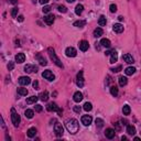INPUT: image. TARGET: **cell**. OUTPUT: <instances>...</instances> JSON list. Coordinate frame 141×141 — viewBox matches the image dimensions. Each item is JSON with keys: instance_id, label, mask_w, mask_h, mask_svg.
<instances>
[{"instance_id": "cell-1", "label": "cell", "mask_w": 141, "mask_h": 141, "mask_svg": "<svg viewBox=\"0 0 141 141\" xmlns=\"http://www.w3.org/2000/svg\"><path fill=\"white\" fill-rule=\"evenodd\" d=\"M65 126H66V129L69 130V132L72 133V135H75L79 130V123L76 119H69L65 123Z\"/></svg>"}, {"instance_id": "cell-2", "label": "cell", "mask_w": 141, "mask_h": 141, "mask_svg": "<svg viewBox=\"0 0 141 141\" xmlns=\"http://www.w3.org/2000/svg\"><path fill=\"white\" fill-rule=\"evenodd\" d=\"M48 52H49V55H50L51 60H52L53 62L55 63V64L57 65L58 67H63L62 62H61V60L57 57V55H56V53H55V51H54V49H52V48H49Z\"/></svg>"}, {"instance_id": "cell-3", "label": "cell", "mask_w": 141, "mask_h": 141, "mask_svg": "<svg viewBox=\"0 0 141 141\" xmlns=\"http://www.w3.org/2000/svg\"><path fill=\"white\" fill-rule=\"evenodd\" d=\"M11 121H12V123L15 127H18L19 123H20V121H21L20 116H19V114L16 111L15 108H11Z\"/></svg>"}, {"instance_id": "cell-4", "label": "cell", "mask_w": 141, "mask_h": 141, "mask_svg": "<svg viewBox=\"0 0 141 141\" xmlns=\"http://www.w3.org/2000/svg\"><path fill=\"white\" fill-rule=\"evenodd\" d=\"M46 109H48L49 111H57L58 115H60V116H62L63 110L61 109V108H58V106L56 105L55 103H50V104L46 106Z\"/></svg>"}, {"instance_id": "cell-5", "label": "cell", "mask_w": 141, "mask_h": 141, "mask_svg": "<svg viewBox=\"0 0 141 141\" xmlns=\"http://www.w3.org/2000/svg\"><path fill=\"white\" fill-rule=\"evenodd\" d=\"M54 132H55L56 137H62L63 133H64V129H63L62 124L60 123H56L54 124Z\"/></svg>"}, {"instance_id": "cell-6", "label": "cell", "mask_w": 141, "mask_h": 141, "mask_svg": "<svg viewBox=\"0 0 141 141\" xmlns=\"http://www.w3.org/2000/svg\"><path fill=\"white\" fill-rule=\"evenodd\" d=\"M76 84L78 87H83L84 86V77H83V70H79L77 73V76H76Z\"/></svg>"}, {"instance_id": "cell-7", "label": "cell", "mask_w": 141, "mask_h": 141, "mask_svg": "<svg viewBox=\"0 0 141 141\" xmlns=\"http://www.w3.org/2000/svg\"><path fill=\"white\" fill-rule=\"evenodd\" d=\"M42 76L44 77L45 79H48V81H50V82H52V81H54V74L52 72H51L50 70H44L43 73H42Z\"/></svg>"}, {"instance_id": "cell-8", "label": "cell", "mask_w": 141, "mask_h": 141, "mask_svg": "<svg viewBox=\"0 0 141 141\" xmlns=\"http://www.w3.org/2000/svg\"><path fill=\"white\" fill-rule=\"evenodd\" d=\"M65 54H66V56H69V57H75L77 52L73 46H69V48L65 50Z\"/></svg>"}, {"instance_id": "cell-9", "label": "cell", "mask_w": 141, "mask_h": 141, "mask_svg": "<svg viewBox=\"0 0 141 141\" xmlns=\"http://www.w3.org/2000/svg\"><path fill=\"white\" fill-rule=\"evenodd\" d=\"M30 83H31V78L28 76H21L20 78H19V84L22 86H27V85H29Z\"/></svg>"}, {"instance_id": "cell-10", "label": "cell", "mask_w": 141, "mask_h": 141, "mask_svg": "<svg viewBox=\"0 0 141 141\" xmlns=\"http://www.w3.org/2000/svg\"><path fill=\"white\" fill-rule=\"evenodd\" d=\"M24 72L25 73H36L37 72V66L35 65H31V64H27L24 66Z\"/></svg>"}, {"instance_id": "cell-11", "label": "cell", "mask_w": 141, "mask_h": 141, "mask_svg": "<svg viewBox=\"0 0 141 141\" xmlns=\"http://www.w3.org/2000/svg\"><path fill=\"white\" fill-rule=\"evenodd\" d=\"M91 121H93V118H91V116L85 115V116L82 117V123H83L84 126H89V124L91 123Z\"/></svg>"}, {"instance_id": "cell-12", "label": "cell", "mask_w": 141, "mask_h": 141, "mask_svg": "<svg viewBox=\"0 0 141 141\" xmlns=\"http://www.w3.org/2000/svg\"><path fill=\"white\" fill-rule=\"evenodd\" d=\"M78 46H79V50L83 51V52H85V51H87V50H88L89 44H88V42H87V41L83 40V41H81V42L78 43Z\"/></svg>"}, {"instance_id": "cell-13", "label": "cell", "mask_w": 141, "mask_h": 141, "mask_svg": "<svg viewBox=\"0 0 141 141\" xmlns=\"http://www.w3.org/2000/svg\"><path fill=\"white\" fill-rule=\"evenodd\" d=\"M112 30H114L116 33H121V32H123V25L121 24V23H115V24L112 25Z\"/></svg>"}, {"instance_id": "cell-14", "label": "cell", "mask_w": 141, "mask_h": 141, "mask_svg": "<svg viewBox=\"0 0 141 141\" xmlns=\"http://www.w3.org/2000/svg\"><path fill=\"white\" fill-rule=\"evenodd\" d=\"M105 136L108 139H112L115 137V130L112 128H107L105 130Z\"/></svg>"}, {"instance_id": "cell-15", "label": "cell", "mask_w": 141, "mask_h": 141, "mask_svg": "<svg viewBox=\"0 0 141 141\" xmlns=\"http://www.w3.org/2000/svg\"><path fill=\"white\" fill-rule=\"evenodd\" d=\"M73 99H74L75 103H79L83 100V94L81 93V91H76V93L74 94V96H73Z\"/></svg>"}, {"instance_id": "cell-16", "label": "cell", "mask_w": 141, "mask_h": 141, "mask_svg": "<svg viewBox=\"0 0 141 141\" xmlns=\"http://www.w3.org/2000/svg\"><path fill=\"white\" fill-rule=\"evenodd\" d=\"M123 60L126 63H128V64H132V63L135 62L133 57L130 55V54H124V55H123Z\"/></svg>"}, {"instance_id": "cell-17", "label": "cell", "mask_w": 141, "mask_h": 141, "mask_svg": "<svg viewBox=\"0 0 141 141\" xmlns=\"http://www.w3.org/2000/svg\"><path fill=\"white\" fill-rule=\"evenodd\" d=\"M54 16L53 15H49V16H46V17H44V21H45V23L48 25H51V24H53V22H54Z\"/></svg>"}, {"instance_id": "cell-18", "label": "cell", "mask_w": 141, "mask_h": 141, "mask_svg": "<svg viewBox=\"0 0 141 141\" xmlns=\"http://www.w3.org/2000/svg\"><path fill=\"white\" fill-rule=\"evenodd\" d=\"M25 61V55L24 53H18L16 55V62L18 63H23Z\"/></svg>"}, {"instance_id": "cell-19", "label": "cell", "mask_w": 141, "mask_h": 141, "mask_svg": "<svg viewBox=\"0 0 141 141\" xmlns=\"http://www.w3.org/2000/svg\"><path fill=\"white\" fill-rule=\"evenodd\" d=\"M110 54H111V56H110V63L114 64V63H116L117 60H118V53H117L116 51H112Z\"/></svg>"}, {"instance_id": "cell-20", "label": "cell", "mask_w": 141, "mask_h": 141, "mask_svg": "<svg viewBox=\"0 0 141 141\" xmlns=\"http://www.w3.org/2000/svg\"><path fill=\"white\" fill-rule=\"evenodd\" d=\"M36 58H37V61L40 62V64H41V65H43V66L48 65V62H46V60L41 55V54H37V55H36Z\"/></svg>"}, {"instance_id": "cell-21", "label": "cell", "mask_w": 141, "mask_h": 141, "mask_svg": "<svg viewBox=\"0 0 141 141\" xmlns=\"http://www.w3.org/2000/svg\"><path fill=\"white\" fill-rule=\"evenodd\" d=\"M127 132H128V135H130V136H135L136 135V128L133 126H131V124H129V126H127Z\"/></svg>"}, {"instance_id": "cell-22", "label": "cell", "mask_w": 141, "mask_h": 141, "mask_svg": "<svg viewBox=\"0 0 141 141\" xmlns=\"http://www.w3.org/2000/svg\"><path fill=\"white\" fill-rule=\"evenodd\" d=\"M85 24H86V21H84V20L75 21V22L73 23V25H74V27H76V28H83Z\"/></svg>"}, {"instance_id": "cell-23", "label": "cell", "mask_w": 141, "mask_h": 141, "mask_svg": "<svg viewBox=\"0 0 141 141\" xmlns=\"http://www.w3.org/2000/svg\"><path fill=\"white\" fill-rule=\"evenodd\" d=\"M83 10H84V6H83V4H77L76 8H75V13H76L77 16H81L82 12H83Z\"/></svg>"}, {"instance_id": "cell-24", "label": "cell", "mask_w": 141, "mask_h": 141, "mask_svg": "<svg viewBox=\"0 0 141 141\" xmlns=\"http://www.w3.org/2000/svg\"><path fill=\"white\" fill-rule=\"evenodd\" d=\"M118 93H119V90H118V87H117V86H111V87H110V94H111L114 97H117V96H118Z\"/></svg>"}, {"instance_id": "cell-25", "label": "cell", "mask_w": 141, "mask_h": 141, "mask_svg": "<svg viewBox=\"0 0 141 141\" xmlns=\"http://www.w3.org/2000/svg\"><path fill=\"white\" fill-rule=\"evenodd\" d=\"M28 137L29 138H33L35 135H36V129L35 128H33V127H32V128H30L29 130H28Z\"/></svg>"}, {"instance_id": "cell-26", "label": "cell", "mask_w": 141, "mask_h": 141, "mask_svg": "<svg viewBox=\"0 0 141 141\" xmlns=\"http://www.w3.org/2000/svg\"><path fill=\"white\" fill-rule=\"evenodd\" d=\"M124 73H126V75H132L136 73V69L133 66H129L124 70Z\"/></svg>"}, {"instance_id": "cell-27", "label": "cell", "mask_w": 141, "mask_h": 141, "mask_svg": "<svg viewBox=\"0 0 141 141\" xmlns=\"http://www.w3.org/2000/svg\"><path fill=\"white\" fill-rule=\"evenodd\" d=\"M103 35V29L102 28H96L95 30H94V36L95 37H99Z\"/></svg>"}, {"instance_id": "cell-28", "label": "cell", "mask_w": 141, "mask_h": 141, "mask_svg": "<svg viewBox=\"0 0 141 141\" xmlns=\"http://www.w3.org/2000/svg\"><path fill=\"white\" fill-rule=\"evenodd\" d=\"M127 83H128V79H127V77H124V76H120V77H119V85H120L121 87L126 86Z\"/></svg>"}, {"instance_id": "cell-29", "label": "cell", "mask_w": 141, "mask_h": 141, "mask_svg": "<svg viewBox=\"0 0 141 141\" xmlns=\"http://www.w3.org/2000/svg\"><path fill=\"white\" fill-rule=\"evenodd\" d=\"M100 44H102L104 48H110V45H111V43H110V41L108 39H102Z\"/></svg>"}, {"instance_id": "cell-30", "label": "cell", "mask_w": 141, "mask_h": 141, "mask_svg": "<svg viewBox=\"0 0 141 141\" xmlns=\"http://www.w3.org/2000/svg\"><path fill=\"white\" fill-rule=\"evenodd\" d=\"M37 99H39V97H36V96H31V97H29L27 99V104H35V103L37 102Z\"/></svg>"}, {"instance_id": "cell-31", "label": "cell", "mask_w": 141, "mask_h": 141, "mask_svg": "<svg viewBox=\"0 0 141 141\" xmlns=\"http://www.w3.org/2000/svg\"><path fill=\"white\" fill-rule=\"evenodd\" d=\"M24 115H25L27 118L32 119V118H33V116H34V111H33V110H31V109H27V110H25V112H24Z\"/></svg>"}, {"instance_id": "cell-32", "label": "cell", "mask_w": 141, "mask_h": 141, "mask_svg": "<svg viewBox=\"0 0 141 141\" xmlns=\"http://www.w3.org/2000/svg\"><path fill=\"white\" fill-rule=\"evenodd\" d=\"M40 99H41L42 102H48V99H49V93L48 91L41 93V95H40Z\"/></svg>"}, {"instance_id": "cell-33", "label": "cell", "mask_w": 141, "mask_h": 141, "mask_svg": "<svg viewBox=\"0 0 141 141\" xmlns=\"http://www.w3.org/2000/svg\"><path fill=\"white\" fill-rule=\"evenodd\" d=\"M130 111H131L130 106H129V105H124V106H123V115L128 116V115H130Z\"/></svg>"}, {"instance_id": "cell-34", "label": "cell", "mask_w": 141, "mask_h": 141, "mask_svg": "<svg viewBox=\"0 0 141 141\" xmlns=\"http://www.w3.org/2000/svg\"><path fill=\"white\" fill-rule=\"evenodd\" d=\"M18 94L19 95H21V96H27L28 95V89L27 88H22V87L18 88Z\"/></svg>"}, {"instance_id": "cell-35", "label": "cell", "mask_w": 141, "mask_h": 141, "mask_svg": "<svg viewBox=\"0 0 141 141\" xmlns=\"http://www.w3.org/2000/svg\"><path fill=\"white\" fill-rule=\"evenodd\" d=\"M106 18L104 17V16H100V18L98 19V24L100 25V27H104V25H106Z\"/></svg>"}, {"instance_id": "cell-36", "label": "cell", "mask_w": 141, "mask_h": 141, "mask_svg": "<svg viewBox=\"0 0 141 141\" xmlns=\"http://www.w3.org/2000/svg\"><path fill=\"white\" fill-rule=\"evenodd\" d=\"M91 108H93V106H91L90 103H85V104H84V110H85V111H90Z\"/></svg>"}, {"instance_id": "cell-37", "label": "cell", "mask_w": 141, "mask_h": 141, "mask_svg": "<svg viewBox=\"0 0 141 141\" xmlns=\"http://www.w3.org/2000/svg\"><path fill=\"white\" fill-rule=\"evenodd\" d=\"M58 11L60 12H62V13H65V12H67V8L65 6H58Z\"/></svg>"}, {"instance_id": "cell-38", "label": "cell", "mask_w": 141, "mask_h": 141, "mask_svg": "<svg viewBox=\"0 0 141 141\" xmlns=\"http://www.w3.org/2000/svg\"><path fill=\"white\" fill-rule=\"evenodd\" d=\"M51 9H52L51 8V6H44L43 9H42V11H43L44 13H49L51 11Z\"/></svg>"}, {"instance_id": "cell-39", "label": "cell", "mask_w": 141, "mask_h": 141, "mask_svg": "<svg viewBox=\"0 0 141 141\" xmlns=\"http://www.w3.org/2000/svg\"><path fill=\"white\" fill-rule=\"evenodd\" d=\"M96 124H97L98 127H103V126H104V120L100 119V118H97V119H96Z\"/></svg>"}, {"instance_id": "cell-40", "label": "cell", "mask_w": 141, "mask_h": 141, "mask_svg": "<svg viewBox=\"0 0 141 141\" xmlns=\"http://www.w3.org/2000/svg\"><path fill=\"white\" fill-rule=\"evenodd\" d=\"M17 15H18V8H13L12 11H11V16H12V18H17Z\"/></svg>"}, {"instance_id": "cell-41", "label": "cell", "mask_w": 141, "mask_h": 141, "mask_svg": "<svg viewBox=\"0 0 141 141\" xmlns=\"http://www.w3.org/2000/svg\"><path fill=\"white\" fill-rule=\"evenodd\" d=\"M109 9H110V12L114 13V12H116V11H117V6H116V4L112 3V4H110Z\"/></svg>"}, {"instance_id": "cell-42", "label": "cell", "mask_w": 141, "mask_h": 141, "mask_svg": "<svg viewBox=\"0 0 141 141\" xmlns=\"http://www.w3.org/2000/svg\"><path fill=\"white\" fill-rule=\"evenodd\" d=\"M7 67H8L9 70H12L13 69H15V63H13V62H9L8 63V66H7Z\"/></svg>"}, {"instance_id": "cell-43", "label": "cell", "mask_w": 141, "mask_h": 141, "mask_svg": "<svg viewBox=\"0 0 141 141\" xmlns=\"http://www.w3.org/2000/svg\"><path fill=\"white\" fill-rule=\"evenodd\" d=\"M35 111H37V112H41L42 111V106L41 105H35Z\"/></svg>"}, {"instance_id": "cell-44", "label": "cell", "mask_w": 141, "mask_h": 141, "mask_svg": "<svg viewBox=\"0 0 141 141\" xmlns=\"http://www.w3.org/2000/svg\"><path fill=\"white\" fill-rule=\"evenodd\" d=\"M121 69H123V67H121V65H119V66L115 67V69H111V70H112V72H120Z\"/></svg>"}, {"instance_id": "cell-45", "label": "cell", "mask_w": 141, "mask_h": 141, "mask_svg": "<svg viewBox=\"0 0 141 141\" xmlns=\"http://www.w3.org/2000/svg\"><path fill=\"white\" fill-rule=\"evenodd\" d=\"M81 110H82V108L79 107V106H75V107H74V111L75 112H78V114H79V112H81Z\"/></svg>"}, {"instance_id": "cell-46", "label": "cell", "mask_w": 141, "mask_h": 141, "mask_svg": "<svg viewBox=\"0 0 141 141\" xmlns=\"http://www.w3.org/2000/svg\"><path fill=\"white\" fill-rule=\"evenodd\" d=\"M33 87H34V89L39 88V82H37V81H34L33 82Z\"/></svg>"}, {"instance_id": "cell-47", "label": "cell", "mask_w": 141, "mask_h": 141, "mask_svg": "<svg viewBox=\"0 0 141 141\" xmlns=\"http://www.w3.org/2000/svg\"><path fill=\"white\" fill-rule=\"evenodd\" d=\"M39 1H40V3L45 4V3H48V2H49V0H39Z\"/></svg>"}, {"instance_id": "cell-48", "label": "cell", "mask_w": 141, "mask_h": 141, "mask_svg": "<svg viewBox=\"0 0 141 141\" xmlns=\"http://www.w3.org/2000/svg\"><path fill=\"white\" fill-rule=\"evenodd\" d=\"M18 20L20 21V22H22V21L24 20V17H23V16H19V17H18Z\"/></svg>"}, {"instance_id": "cell-49", "label": "cell", "mask_w": 141, "mask_h": 141, "mask_svg": "<svg viewBox=\"0 0 141 141\" xmlns=\"http://www.w3.org/2000/svg\"><path fill=\"white\" fill-rule=\"evenodd\" d=\"M10 2H11V3H13V4H16L18 2V0H10Z\"/></svg>"}, {"instance_id": "cell-50", "label": "cell", "mask_w": 141, "mask_h": 141, "mask_svg": "<svg viewBox=\"0 0 141 141\" xmlns=\"http://www.w3.org/2000/svg\"><path fill=\"white\" fill-rule=\"evenodd\" d=\"M118 19H119V21H123V17H121V16H120V17H118Z\"/></svg>"}, {"instance_id": "cell-51", "label": "cell", "mask_w": 141, "mask_h": 141, "mask_svg": "<svg viewBox=\"0 0 141 141\" xmlns=\"http://www.w3.org/2000/svg\"><path fill=\"white\" fill-rule=\"evenodd\" d=\"M66 1H67V2H70V3H72V2H74L75 0H66Z\"/></svg>"}, {"instance_id": "cell-52", "label": "cell", "mask_w": 141, "mask_h": 141, "mask_svg": "<svg viewBox=\"0 0 141 141\" xmlns=\"http://www.w3.org/2000/svg\"><path fill=\"white\" fill-rule=\"evenodd\" d=\"M121 140H127V137H123H123H121Z\"/></svg>"}]
</instances>
